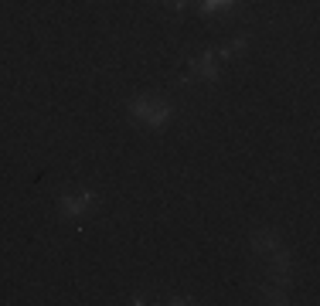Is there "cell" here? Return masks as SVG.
I'll return each mask as SVG.
<instances>
[{"instance_id": "obj_1", "label": "cell", "mask_w": 320, "mask_h": 306, "mask_svg": "<svg viewBox=\"0 0 320 306\" xmlns=\"http://www.w3.org/2000/svg\"><path fill=\"white\" fill-rule=\"evenodd\" d=\"M137 116H147L150 123H163V116H167V109H160V106H137Z\"/></svg>"}]
</instances>
